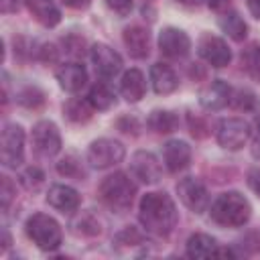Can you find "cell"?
Listing matches in <instances>:
<instances>
[{
	"label": "cell",
	"instance_id": "6da1fadb",
	"mask_svg": "<svg viewBox=\"0 0 260 260\" xmlns=\"http://www.w3.org/2000/svg\"><path fill=\"white\" fill-rule=\"evenodd\" d=\"M138 219L148 234L156 238H167L175 230L179 213L171 195L154 191V193H146L140 199Z\"/></svg>",
	"mask_w": 260,
	"mask_h": 260
},
{
	"label": "cell",
	"instance_id": "7a4b0ae2",
	"mask_svg": "<svg viewBox=\"0 0 260 260\" xmlns=\"http://www.w3.org/2000/svg\"><path fill=\"white\" fill-rule=\"evenodd\" d=\"M211 219L217 225L223 228H240L244 223H248L250 215H252V207L250 201L238 193V191H228L217 195V199L211 203Z\"/></svg>",
	"mask_w": 260,
	"mask_h": 260
},
{
	"label": "cell",
	"instance_id": "3957f363",
	"mask_svg": "<svg viewBox=\"0 0 260 260\" xmlns=\"http://www.w3.org/2000/svg\"><path fill=\"white\" fill-rule=\"evenodd\" d=\"M134 195H136V185L132 183V179L126 173L108 175L100 183V199L110 209H114L118 213L130 209V205L134 201Z\"/></svg>",
	"mask_w": 260,
	"mask_h": 260
},
{
	"label": "cell",
	"instance_id": "277c9868",
	"mask_svg": "<svg viewBox=\"0 0 260 260\" xmlns=\"http://www.w3.org/2000/svg\"><path fill=\"white\" fill-rule=\"evenodd\" d=\"M24 230H26V236L37 244V248H41L45 252L57 250L63 242L61 225L57 223L55 217H51L47 213H32L26 219Z\"/></svg>",
	"mask_w": 260,
	"mask_h": 260
},
{
	"label": "cell",
	"instance_id": "5b68a950",
	"mask_svg": "<svg viewBox=\"0 0 260 260\" xmlns=\"http://www.w3.org/2000/svg\"><path fill=\"white\" fill-rule=\"evenodd\" d=\"M24 158V130L20 124L8 122L0 136V160L6 169H16Z\"/></svg>",
	"mask_w": 260,
	"mask_h": 260
},
{
	"label": "cell",
	"instance_id": "8992f818",
	"mask_svg": "<svg viewBox=\"0 0 260 260\" xmlns=\"http://www.w3.org/2000/svg\"><path fill=\"white\" fill-rule=\"evenodd\" d=\"M250 136H252L250 124L242 118H223L215 130L217 144L225 150H240L250 140Z\"/></svg>",
	"mask_w": 260,
	"mask_h": 260
},
{
	"label": "cell",
	"instance_id": "52a82bcc",
	"mask_svg": "<svg viewBox=\"0 0 260 260\" xmlns=\"http://www.w3.org/2000/svg\"><path fill=\"white\" fill-rule=\"evenodd\" d=\"M32 150L41 158H51L61 150V134L55 122L51 120H41L32 126Z\"/></svg>",
	"mask_w": 260,
	"mask_h": 260
},
{
	"label": "cell",
	"instance_id": "ba28073f",
	"mask_svg": "<svg viewBox=\"0 0 260 260\" xmlns=\"http://www.w3.org/2000/svg\"><path fill=\"white\" fill-rule=\"evenodd\" d=\"M126 150L124 144L114 138H98L87 148V162L93 169H110L118 162H122Z\"/></svg>",
	"mask_w": 260,
	"mask_h": 260
},
{
	"label": "cell",
	"instance_id": "9c48e42d",
	"mask_svg": "<svg viewBox=\"0 0 260 260\" xmlns=\"http://www.w3.org/2000/svg\"><path fill=\"white\" fill-rule=\"evenodd\" d=\"M177 193H179V199L183 201V205L187 209H191L193 213H203L209 205V195H207V189L205 185L195 179V177H185L177 183Z\"/></svg>",
	"mask_w": 260,
	"mask_h": 260
},
{
	"label": "cell",
	"instance_id": "30bf717a",
	"mask_svg": "<svg viewBox=\"0 0 260 260\" xmlns=\"http://www.w3.org/2000/svg\"><path fill=\"white\" fill-rule=\"evenodd\" d=\"M158 49L169 59H183L191 51V41H189L185 30L175 28V26H167L158 35Z\"/></svg>",
	"mask_w": 260,
	"mask_h": 260
},
{
	"label": "cell",
	"instance_id": "8fae6325",
	"mask_svg": "<svg viewBox=\"0 0 260 260\" xmlns=\"http://www.w3.org/2000/svg\"><path fill=\"white\" fill-rule=\"evenodd\" d=\"M89 57H91L95 71L106 79L116 77L122 71V57L106 43H95L89 49Z\"/></svg>",
	"mask_w": 260,
	"mask_h": 260
},
{
	"label": "cell",
	"instance_id": "7c38bea8",
	"mask_svg": "<svg viewBox=\"0 0 260 260\" xmlns=\"http://www.w3.org/2000/svg\"><path fill=\"white\" fill-rule=\"evenodd\" d=\"M130 171L138 181H142L146 185H154L162 177V169H160L158 158L148 150H138L132 154Z\"/></svg>",
	"mask_w": 260,
	"mask_h": 260
},
{
	"label": "cell",
	"instance_id": "4fadbf2b",
	"mask_svg": "<svg viewBox=\"0 0 260 260\" xmlns=\"http://www.w3.org/2000/svg\"><path fill=\"white\" fill-rule=\"evenodd\" d=\"M199 55L211 67H225L232 61V51L225 45V41L219 37H213V35H205L199 41Z\"/></svg>",
	"mask_w": 260,
	"mask_h": 260
},
{
	"label": "cell",
	"instance_id": "5bb4252c",
	"mask_svg": "<svg viewBox=\"0 0 260 260\" xmlns=\"http://www.w3.org/2000/svg\"><path fill=\"white\" fill-rule=\"evenodd\" d=\"M232 102V87L223 79H213L199 91V104L205 110H221Z\"/></svg>",
	"mask_w": 260,
	"mask_h": 260
},
{
	"label": "cell",
	"instance_id": "9a60e30c",
	"mask_svg": "<svg viewBox=\"0 0 260 260\" xmlns=\"http://www.w3.org/2000/svg\"><path fill=\"white\" fill-rule=\"evenodd\" d=\"M122 41H124V47L128 51V55L132 59H144L148 57V51H150V35L146 28L134 24V26H128L124 28L122 32Z\"/></svg>",
	"mask_w": 260,
	"mask_h": 260
},
{
	"label": "cell",
	"instance_id": "2e32d148",
	"mask_svg": "<svg viewBox=\"0 0 260 260\" xmlns=\"http://www.w3.org/2000/svg\"><path fill=\"white\" fill-rule=\"evenodd\" d=\"M162 158L171 173H179L191 162V146L185 140H169L162 148Z\"/></svg>",
	"mask_w": 260,
	"mask_h": 260
},
{
	"label": "cell",
	"instance_id": "e0dca14e",
	"mask_svg": "<svg viewBox=\"0 0 260 260\" xmlns=\"http://www.w3.org/2000/svg\"><path fill=\"white\" fill-rule=\"evenodd\" d=\"M47 203L63 213H71L79 207L81 197L79 193L69 185H53L47 193Z\"/></svg>",
	"mask_w": 260,
	"mask_h": 260
},
{
	"label": "cell",
	"instance_id": "ac0fdd59",
	"mask_svg": "<svg viewBox=\"0 0 260 260\" xmlns=\"http://www.w3.org/2000/svg\"><path fill=\"white\" fill-rule=\"evenodd\" d=\"M57 81L61 89L75 93L87 83V71L81 63H65L57 69Z\"/></svg>",
	"mask_w": 260,
	"mask_h": 260
},
{
	"label": "cell",
	"instance_id": "d6986e66",
	"mask_svg": "<svg viewBox=\"0 0 260 260\" xmlns=\"http://www.w3.org/2000/svg\"><path fill=\"white\" fill-rule=\"evenodd\" d=\"M150 83H152V89L158 95H169L179 87V77H177V73L171 65L154 63L150 67Z\"/></svg>",
	"mask_w": 260,
	"mask_h": 260
},
{
	"label": "cell",
	"instance_id": "ffe728a7",
	"mask_svg": "<svg viewBox=\"0 0 260 260\" xmlns=\"http://www.w3.org/2000/svg\"><path fill=\"white\" fill-rule=\"evenodd\" d=\"M26 8L35 16V20L47 28H53L61 22V10L55 0H26Z\"/></svg>",
	"mask_w": 260,
	"mask_h": 260
},
{
	"label": "cell",
	"instance_id": "44dd1931",
	"mask_svg": "<svg viewBox=\"0 0 260 260\" xmlns=\"http://www.w3.org/2000/svg\"><path fill=\"white\" fill-rule=\"evenodd\" d=\"M144 91H146V81H144L142 71L128 69L122 75V81H120V93H122V98L126 102H130V104H134V102H140L144 98Z\"/></svg>",
	"mask_w": 260,
	"mask_h": 260
},
{
	"label": "cell",
	"instance_id": "7402d4cb",
	"mask_svg": "<svg viewBox=\"0 0 260 260\" xmlns=\"http://www.w3.org/2000/svg\"><path fill=\"white\" fill-rule=\"evenodd\" d=\"M217 250H219V246H217L215 238H211L207 234H193L185 246V252L189 258H211L217 254Z\"/></svg>",
	"mask_w": 260,
	"mask_h": 260
},
{
	"label": "cell",
	"instance_id": "603a6c76",
	"mask_svg": "<svg viewBox=\"0 0 260 260\" xmlns=\"http://www.w3.org/2000/svg\"><path fill=\"white\" fill-rule=\"evenodd\" d=\"M63 114L69 122L73 124H83L93 116V106L89 104V100H81V98H69L63 104Z\"/></svg>",
	"mask_w": 260,
	"mask_h": 260
},
{
	"label": "cell",
	"instance_id": "cb8c5ba5",
	"mask_svg": "<svg viewBox=\"0 0 260 260\" xmlns=\"http://www.w3.org/2000/svg\"><path fill=\"white\" fill-rule=\"evenodd\" d=\"M146 126L156 134H171L179 126V116L169 110H152L146 120Z\"/></svg>",
	"mask_w": 260,
	"mask_h": 260
},
{
	"label": "cell",
	"instance_id": "d4e9b609",
	"mask_svg": "<svg viewBox=\"0 0 260 260\" xmlns=\"http://www.w3.org/2000/svg\"><path fill=\"white\" fill-rule=\"evenodd\" d=\"M87 100L89 104L93 106V110L98 112H106L110 108L116 106V93L112 91V87L104 81H98L89 87V93H87Z\"/></svg>",
	"mask_w": 260,
	"mask_h": 260
},
{
	"label": "cell",
	"instance_id": "484cf974",
	"mask_svg": "<svg viewBox=\"0 0 260 260\" xmlns=\"http://www.w3.org/2000/svg\"><path fill=\"white\" fill-rule=\"evenodd\" d=\"M219 28L230 37V39H234V41H244L246 39V35H248V24L244 22V18L238 14V12H234V10H230V12H223L221 16H219Z\"/></svg>",
	"mask_w": 260,
	"mask_h": 260
},
{
	"label": "cell",
	"instance_id": "4316f807",
	"mask_svg": "<svg viewBox=\"0 0 260 260\" xmlns=\"http://www.w3.org/2000/svg\"><path fill=\"white\" fill-rule=\"evenodd\" d=\"M16 102L28 110H37L45 104V93L35 85H26L16 93Z\"/></svg>",
	"mask_w": 260,
	"mask_h": 260
},
{
	"label": "cell",
	"instance_id": "83f0119b",
	"mask_svg": "<svg viewBox=\"0 0 260 260\" xmlns=\"http://www.w3.org/2000/svg\"><path fill=\"white\" fill-rule=\"evenodd\" d=\"M238 112H252L258 106L256 93L250 89H238L236 93H232V102H230Z\"/></svg>",
	"mask_w": 260,
	"mask_h": 260
},
{
	"label": "cell",
	"instance_id": "f1b7e54d",
	"mask_svg": "<svg viewBox=\"0 0 260 260\" xmlns=\"http://www.w3.org/2000/svg\"><path fill=\"white\" fill-rule=\"evenodd\" d=\"M57 173H59L61 177H71V179H81V177H85V171H83L81 162H79L73 154H69V156H65V158H61V160L57 162Z\"/></svg>",
	"mask_w": 260,
	"mask_h": 260
},
{
	"label": "cell",
	"instance_id": "f546056e",
	"mask_svg": "<svg viewBox=\"0 0 260 260\" xmlns=\"http://www.w3.org/2000/svg\"><path fill=\"white\" fill-rule=\"evenodd\" d=\"M242 63L254 79H260V43H254L250 49H246V53L242 55Z\"/></svg>",
	"mask_w": 260,
	"mask_h": 260
},
{
	"label": "cell",
	"instance_id": "4dcf8cb0",
	"mask_svg": "<svg viewBox=\"0 0 260 260\" xmlns=\"http://www.w3.org/2000/svg\"><path fill=\"white\" fill-rule=\"evenodd\" d=\"M20 183L24 185V189H28V191H37V189L45 183V175H43L41 169H37V167H28L26 171H22V175H20Z\"/></svg>",
	"mask_w": 260,
	"mask_h": 260
},
{
	"label": "cell",
	"instance_id": "1f68e13d",
	"mask_svg": "<svg viewBox=\"0 0 260 260\" xmlns=\"http://www.w3.org/2000/svg\"><path fill=\"white\" fill-rule=\"evenodd\" d=\"M106 6L118 16H128L134 6V0H106Z\"/></svg>",
	"mask_w": 260,
	"mask_h": 260
},
{
	"label": "cell",
	"instance_id": "d6a6232c",
	"mask_svg": "<svg viewBox=\"0 0 260 260\" xmlns=\"http://www.w3.org/2000/svg\"><path fill=\"white\" fill-rule=\"evenodd\" d=\"M63 45H65V51L69 55H81L83 53V45L85 41L81 37H75V35H69L67 39H63Z\"/></svg>",
	"mask_w": 260,
	"mask_h": 260
},
{
	"label": "cell",
	"instance_id": "836d02e7",
	"mask_svg": "<svg viewBox=\"0 0 260 260\" xmlns=\"http://www.w3.org/2000/svg\"><path fill=\"white\" fill-rule=\"evenodd\" d=\"M77 225H79V230H77V232H79V234H83V236H95V234H100V232H102L98 221H89V215L79 217Z\"/></svg>",
	"mask_w": 260,
	"mask_h": 260
},
{
	"label": "cell",
	"instance_id": "e575fe53",
	"mask_svg": "<svg viewBox=\"0 0 260 260\" xmlns=\"http://www.w3.org/2000/svg\"><path fill=\"white\" fill-rule=\"evenodd\" d=\"M189 128H191V134L193 136H197V138H203V136H207V126H205V122L203 120H199V118H193V116H189Z\"/></svg>",
	"mask_w": 260,
	"mask_h": 260
},
{
	"label": "cell",
	"instance_id": "d590c367",
	"mask_svg": "<svg viewBox=\"0 0 260 260\" xmlns=\"http://www.w3.org/2000/svg\"><path fill=\"white\" fill-rule=\"evenodd\" d=\"M118 128L122 130V132H126V134H136V128H138V124H136V120L134 118H128V116H124V118H120L118 120Z\"/></svg>",
	"mask_w": 260,
	"mask_h": 260
},
{
	"label": "cell",
	"instance_id": "8d00e7d4",
	"mask_svg": "<svg viewBox=\"0 0 260 260\" xmlns=\"http://www.w3.org/2000/svg\"><path fill=\"white\" fill-rule=\"evenodd\" d=\"M12 199V183L8 177H2V207L6 209Z\"/></svg>",
	"mask_w": 260,
	"mask_h": 260
},
{
	"label": "cell",
	"instance_id": "74e56055",
	"mask_svg": "<svg viewBox=\"0 0 260 260\" xmlns=\"http://www.w3.org/2000/svg\"><path fill=\"white\" fill-rule=\"evenodd\" d=\"M248 187L260 197V171L258 169H252L248 173Z\"/></svg>",
	"mask_w": 260,
	"mask_h": 260
},
{
	"label": "cell",
	"instance_id": "f35d334b",
	"mask_svg": "<svg viewBox=\"0 0 260 260\" xmlns=\"http://www.w3.org/2000/svg\"><path fill=\"white\" fill-rule=\"evenodd\" d=\"M252 156L256 160H260V118L256 120V130H254V138H252Z\"/></svg>",
	"mask_w": 260,
	"mask_h": 260
},
{
	"label": "cell",
	"instance_id": "ab89813d",
	"mask_svg": "<svg viewBox=\"0 0 260 260\" xmlns=\"http://www.w3.org/2000/svg\"><path fill=\"white\" fill-rule=\"evenodd\" d=\"M22 2H26V0H0V10L2 12H16L22 6Z\"/></svg>",
	"mask_w": 260,
	"mask_h": 260
},
{
	"label": "cell",
	"instance_id": "60d3db41",
	"mask_svg": "<svg viewBox=\"0 0 260 260\" xmlns=\"http://www.w3.org/2000/svg\"><path fill=\"white\" fill-rule=\"evenodd\" d=\"M67 8H73V10H85L89 4H91V0H61Z\"/></svg>",
	"mask_w": 260,
	"mask_h": 260
},
{
	"label": "cell",
	"instance_id": "b9f144b4",
	"mask_svg": "<svg viewBox=\"0 0 260 260\" xmlns=\"http://www.w3.org/2000/svg\"><path fill=\"white\" fill-rule=\"evenodd\" d=\"M41 59H43V61H55V59H57V49H55L53 45H45V47L41 49Z\"/></svg>",
	"mask_w": 260,
	"mask_h": 260
},
{
	"label": "cell",
	"instance_id": "7bdbcfd3",
	"mask_svg": "<svg viewBox=\"0 0 260 260\" xmlns=\"http://www.w3.org/2000/svg\"><path fill=\"white\" fill-rule=\"evenodd\" d=\"M207 4H209V8L221 12V10H225L230 6V0H207Z\"/></svg>",
	"mask_w": 260,
	"mask_h": 260
},
{
	"label": "cell",
	"instance_id": "ee69618b",
	"mask_svg": "<svg viewBox=\"0 0 260 260\" xmlns=\"http://www.w3.org/2000/svg\"><path fill=\"white\" fill-rule=\"evenodd\" d=\"M248 10L252 12L254 18L260 20V0H248Z\"/></svg>",
	"mask_w": 260,
	"mask_h": 260
},
{
	"label": "cell",
	"instance_id": "f6af8a7d",
	"mask_svg": "<svg viewBox=\"0 0 260 260\" xmlns=\"http://www.w3.org/2000/svg\"><path fill=\"white\" fill-rule=\"evenodd\" d=\"M181 4H187V6H197V4H201V0H179Z\"/></svg>",
	"mask_w": 260,
	"mask_h": 260
}]
</instances>
